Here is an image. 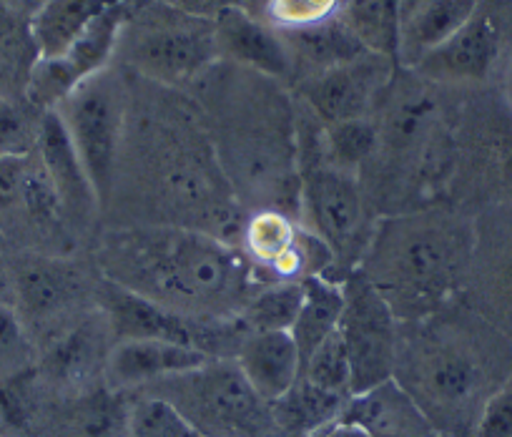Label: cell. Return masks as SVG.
<instances>
[{
  "instance_id": "cell-13",
  "label": "cell",
  "mask_w": 512,
  "mask_h": 437,
  "mask_svg": "<svg viewBox=\"0 0 512 437\" xmlns=\"http://www.w3.org/2000/svg\"><path fill=\"white\" fill-rule=\"evenodd\" d=\"M116 337L98 307L38 352L33 382L43 397H76L106 385V362Z\"/></svg>"
},
{
  "instance_id": "cell-26",
  "label": "cell",
  "mask_w": 512,
  "mask_h": 437,
  "mask_svg": "<svg viewBox=\"0 0 512 437\" xmlns=\"http://www.w3.org/2000/svg\"><path fill=\"white\" fill-rule=\"evenodd\" d=\"M402 0H342L339 21L364 51L397 61Z\"/></svg>"
},
{
  "instance_id": "cell-15",
  "label": "cell",
  "mask_w": 512,
  "mask_h": 437,
  "mask_svg": "<svg viewBox=\"0 0 512 437\" xmlns=\"http://www.w3.org/2000/svg\"><path fill=\"white\" fill-rule=\"evenodd\" d=\"M395 73L397 61L377 53H364L302 81L299 93L309 114L317 116L324 126L372 119Z\"/></svg>"
},
{
  "instance_id": "cell-41",
  "label": "cell",
  "mask_w": 512,
  "mask_h": 437,
  "mask_svg": "<svg viewBox=\"0 0 512 437\" xmlns=\"http://www.w3.org/2000/svg\"><path fill=\"white\" fill-rule=\"evenodd\" d=\"M6 247H8V242H6V239H3V234H0V254L6 252Z\"/></svg>"
},
{
  "instance_id": "cell-29",
  "label": "cell",
  "mask_w": 512,
  "mask_h": 437,
  "mask_svg": "<svg viewBox=\"0 0 512 437\" xmlns=\"http://www.w3.org/2000/svg\"><path fill=\"white\" fill-rule=\"evenodd\" d=\"M324 154L339 169L359 176L377 149V124L374 119H354L342 124H322Z\"/></svg>"
},
{
  "instance_id": "cell-25",
  "label": "cell",
  "mask_w": 512,
  "mask_h": 437,
  "mask_svg": "<svg viewBox=\"0 0 512 437\" xmlns=\"http://www.w3.org/2000/svg\"><path fill=\"white\" fill-rule=\"evenodd\" d=\"M349 400L324 392L299 377L297 385L272 402V415L282 437H309L337 420Z\"/></svg>"
},
{
  "instance_id": "cell-11",
  "label": "cell",
  "mask_w": 512,
  "mask_h": 437,
  "mask_svg": "<svg viewBox=\"0 0 512 437\" xmlns=\"http://www.w3.org/2000/svg\"><path fill=\"white\" fill-rule=\"evenodd\" d=\"M56 111L91 176L101 209L106 211L126 134L128 98L123 81L106 68L83 81Z\"/></svg>"
},
{
  "instance_id": "cell-7",
  "label": "cell",
  "mask_w": 512,
  "mask_h": 437,
  "mask_svg": "<svg viewBox=\"0 0 512 437\" xmlns=\"http://www.w3.org/2000/svg\"><path fill=\"white\" fill-rule=\"evenodd\" d=\"M116 56L146 81L186 86L219 63L214 21L144 0L128 11Z\"/></svg>"
},
{
  "instance_id": "cell-5",
  "label": "cell",
  "mask_w": 512,
  "mask_h": 437,
  "mask_svg": "<svg viewBox=\"0 0 512 437\" xmlns=\"http://www.w3.org/2000/svg\"><path fill=\"white\" fill-rule=\"evenodd\" d=\"M475 219L452 204L379 216L359 272L395 317L417 322L465 297Z\"/></svg>"
},
{
  "instance_id": "cell-21",
  "label": "cell",
  "mask_w": 512,
  "mask_h": 437,
  "mask_svg": "<svg viewBox=\"0 0 512 437\" xmlns=\"http://www.w3.org/2000/svg\"><path fill=\"white\" fill-rule=\"evenodd\" d=\"M339 417L372 437H442L395 380L352 395Z\"/></svg>"
},
{
  "instance_id": "cell-28",
  "label": "cell",
  "mask_w": 512,
  "mask_h": 437,
  "mask_svg": "<svg viewBox=\"0 0 512 437\" xmlns=\"http://www.w3.org/2000/svg\"><path fill=\"white\" fill-rule=\"evenodd\" d=\"M304 279H287V282H272L251 297L244 312L239 314L241 322L251 332H292L294 319L302 307Z\"/></svg>"
},
{
  "instance_id": "cell-23",
  "label": "cell",
  "mask_w": 512,
  "mask_h": 437,
  "mask_svg": "<svg viewBox=\"0 0 512 437\" xmlns=\"http://www.w3.org/2000/svg\"><path fill=\"white\" fill-rule=\"evenodd\" d=\"M121 0H46L28 21L38 58H58Z\"/></svg>"
},
{
  "instance_id": "cell-9",
  "label": "cell",
  "mask_w": 512,
  "mask_h": 437,
  "mask_svg": "<svg viewBox=\"0 0 512 437\" xmlns=\"http://www.w3.org/2000/svg\"><path fill=\"white\" fill-rule=\"evenodd\" d=\"M6 267L11 274V304L38 352L98 309L101 272L93 262L21 252Z\"/></svg>"
},
{
  "instance_id": "cell-34",
  "label": "cell",
  "mask_w": 512,
  "mask_h": 437,
  "mask_svg": "<svg viewBox=\"0 0 512 437\" xmlns=\"http://www.w3.org/2000/svg\"><path fill=\"white\" fill-rule=\"evenodd\" d=\"M267 23L279 33L309 31L339 18L342 0H267Z\"/></svg>"
},
{
  "instance_id": "cell-1",
  "label": "cell",
  "mask_w": 512,
  "mask_h": 437,
  "mask_svg": "<svg viewBox=\"0 0 512 437\" xmlns=\"http://www.w3.org/2000/svg\"><path fill=\"white\" fill-rule=\"evenodd\" d=\"M103 279L191 322L234 319L269 282L239 244L169 224H113L91 244Z\"/></svg>"
},
{
  "instance_id": "cell-17",
  "label": "cell",
  "mask_w": 512,
  "mask_h": 437,
  "mask_svg": "<svg viewBox=\"0 0 512 437\" xmlns=\"http://www.w3.org/2000/svg\"><path fill=\"white\" fill-rule=\"evenodd\" d=\"M214 33L219 61L254 71L272 81L294 78L292 53L282 33L251 16L244 6L221 11L214 18Z\"/></svg>"
},
{
  "instance_id": "cell-22",
  "label": "cell",
  "mask_w": 512,
  "mask_h": 437,
  "mask_svg": "<svg viewBox=\"0 0 512 437\" xmlns=\"http://www.w3.org/2000/svg\"><path fill=\"white\" fill-rule=\"evenodd\" d=\"M236 365L269 405L287 395L302 375V355L292 332H251L236 355Z\"/></svg>"
},
{
  "instance_id": "cell-10",
  "label": "cell",
  "mask_w": 512,
  "mask_h": 437,
  "mask_svg": "<svg viewBox=\"0 0 512 437\" xmlns=\"http://www.w3.org/2000/svg\"><path fill=\"white\" fill-rule=\"evenodd\" d=\"M0 234L21 252L76 257L81 247L36 151L0 159Z\"/></svg>"
},
{
  "instance_id": "cell-27",
  "label": "cell",
  "mask_w": 512,
  "mask_h": 437,
  "mask_svg": "<svg viewBox=\"0 0 512 437\" xmlns=\"http://www.w3.org/2000/svg\"><path fill=\"white\" fill-rule=\"evenodd\" d=\"M36 61L38 53L28 23L0 3V98L26 96Z\"/></svg>"
},
{
  "instance_id": "cell-37",
  "label": "cell",
  "mask_w": 512,
  "mask_h": 437,
  "mask_svg": "<svg viewBox=\"0 0 512 437\" xmlns=\"http://www.w3.org/2000/svg\"><path fill=\"white\" fill-rule=\"evenodd\" d=\"M309 437H372V435H369L367 430H362L359 425H354V422L344 420V417H337V420L324 425L322 430H317Z\"/></svg>"
},
{
  "instance_id": "cell-6",
  "label": "cell",
  "mask_w": 512,
  "mask_h": 437,
  "mask_svg": "<svg viewBox=\"0 0 512 437\" xmlns=\"http://www.w3.org/2000/svg\"><path fill=\"white\" fill-rule=\"evenodd\" d=\"M297 144L299 222L332 252V277L342 282L362 262L377 214L369 206L359 176L334 166L324 154L322 121L317 119V126L302 124L297 114Z\"/></svg>"
},
{
  "instance_id": "cell-24",
  "label": "cell",
  "mask_w": 512,
  "mask_h": 437,
  "mask_svg": "<svg viewBox=\"0 0 512 437\" xmlns=\"http://www.w3.org/2000/svg\"><path fill=\"white\" fill-rule=\"evenodd\" d=\"M344 309L342 282L327 277V274H312L304 277L302 307L294 319L292 337L299 347L302 362L322 345L324 340L339 330V319Z\"/></svg>"
},
{
  "instance_id": "cell-19",
  "label": "cell",
  "mask_w": 512,
  "mask_h": 437,
  "mask_svg": "<svg viewBox=\"0 0 512 437\" xmlns=\"http://www.w3.org/2000/svg\"><path fill=\"white\" fill-rule=\"evenodd\" d=\"M211 360L189 345L166 340H121L106 362V387L116 392H141L154 382L194 370Z\"/></svg>"
},
{
  "instance_id": "cell-32",
  "label": "cell",
  "mask_w": 512,
  "mask_h": 437,
  "mask_svg": "<svg viewBox=\"0 0 512 437\" xmlns=\"http://www.w3.org/2000/svg\"><path fill=\"white\" fill-rule=\"evenodd\" d=\"M43 114L26 96L0 98V159L36 151Z\"/></svg>"
},
{
  "instance_id": "cell-35",
  "label": "cell",
  "mask_w": 512,
  "mask_h": 437,
  "mask_svg": "<svg viewBox=\"0 0 512 437\" xmlns=\"http://www.w3.org/2000/svg\"><path fill=\"white\" fill-rule=\"evenodd\" d=\"M159 3L176 8V11L189 13V16H199V18H209V21H214L221 11L241 6L244 0H159Z\"/></svg>"
},
{
  "instance_id": "cell-18",
  "label": "cell",
  "mask_w": 512,
  "mask_h": 437,
  "mask_svg": "<svg viewBox=\"0 0 512 437\" xmlns=\"http://www.w3.org/2000/svg\"><path fill=\"white\" fill-rule=\"evenodd\" d=\"M497 56H500V26L490 13L477 11L455 36L427 53L410 71L422 81L477 83L490 76Z\"/></svg>"
},
{
  "instance_id": "cell-20",
  "label": "cell",
  "mask_w": 512,
  "mask_h": 437,
  "mask_svg": "<svg viewBox=\"0 0 512 437\" xmlns=\"http://www.w3.org/2000/svg\"><path fill=\"white\" fill-rule=\"evenodd\" d=\"M477 13V0H402L397 61L415 68Z\"/></svg>"
},
{
  "instance_id": "cell-14",
  "label": "cell",
  "mask_w": 512,
  "mask_h": 437,
  "mask_svg": "<svg viewBox=\"0 0 512 437\" xmlns=\"http://www.w3.org/2000/svg\"><path fill=\"white\" fill-rule=\"evenodd\" d=\"M465 302L512 340V204H492L475 216Z\"/></svg>"
},
{
  "instance_id": "cell-16",
  "label": "cell",
  "mask_w": 512,
  "mask_h": 437,
  "mask_svg": "<svg viewBox=\"0 0 512 437\" xmlns=\"http://www.w3.org/2000/svg\"><path fill=\"white\" fill-rule=\"evenodd\" d=\"M36 154L46 169L48 179H51L53 189H56L58 199H61L63 214H66L78 242L91 239L93 244L96 234L101 232L98 229V222L103 216L101 201H98L91 176L78 159L76 146H73L58 111L43 114Z\"/></svg>"
},
{
  "instance_id": "cell-31",
  "label": "cell",
  "mask_w": 512,
  "mask_h": 437,
  "mask_svg": "<svg viewBox=\"0 0 512 437\" xmlns=\"http://www.w3.org/2000/svg\"><path fill=\"white\" fill-rule=\"evenodd\" d=\"M126 437H199V432L161 397L128 392Z\"/></svg>"
},
{
  "instance_id": "cell-3",
  "label": "cell",
  "mask_w": 512,
  "mask_h": 437,
  "mask_svg": "<svg viewBox=\"0 0 512 437\" xmlns=\"http://www.w3.org/2000/svg\"><path fill=\"white\" fill-rule=\"evenodd\" d=\"M116 224H169L216 234L236 244L244 216L216 159L209 131L149 124L139 141L123 134L116 181L103 214ZM113 227V224H111Z\"/></svg>"
},
{
  "instance_id": "cell-4",
  "label": "cell",
  "mask_w": 512,
  "mask_h": 437,
  "mask_svg": "<svg viewBox=\"0 0 512 437\" xmlns=\"http://www.w3.org/2000/svg\"><path fill=\"white\" fill-rule=\"evenodd\" d=\"M209 139L241 211L299 216L297 114L277 81L236 66L206 91Z\"/></svg>"
},
{
  "instance_id": "cell-36",
  "label": "cell",
  "mask_w": 512,
  "mask_h": 437,
  "mask_svg": "<svg viewBox=\"0 0 512 437\" xmlns=\"http://www.w3.org/2000/svg\"><path fill=\"white\" fill-rule=\"evenodd\" d=\"M495 169V184L497 189L502 191V201H497V204H512V146H505V149L497 154Z\"/></svg>"
},
{
  "instance_id": "cell-2",
  "label": "cell",
  "mask_w": 512,
  "mask_h": 437,
  "mask_svg": "<svg viewBox=\"0 0 512 437\" xmlns=\"http://www.w3.org/2000/svg\"><path fill=\"white\" fill-rule=\"evenodd\" d=\"M512 375V340L465 297L417 322H400L392 380L442 437H475L492 397Z\"/></svg>"
},
{
  "instance_id": "cell-40",
  "label": "cell",
  "mask_w": 512,
  "mask_h": 437,
  "mask_svg": "<svg viewBox=\"0 0 512 437\" xmlns=\"http://www.w3.org/2000/svg\"><path fill=\"white\" fill-rule=\"evenodd\" d=\"M8 422H6V402H3V385H0V432L6 430Z\"/></svg>"
},
{
  "instance_id": "cell-30",
  "label": "cell",
  "mask_w": 512,
  "mask_h": 437,
  "mask_svg": "<svg viewBox=\"0 0 512 437\" xmlns=\"http://www.w3.org/2000/svg\"><path fill=\"white\" fill-rule=\"evenodd\" d=\"M38 365V347L11 302H0V385L31 375Z\"/></svg>"
},
{
  "instance_id": "cell-8",
  "label": "cell",
  "mask_w": 512,
  "mask_h": 437,
  "mask_svg": "<svg viewBox=\"0 0 512 437\" xmlns=\"http://www.w3.org/2000/svg\"><path fill=\"white\" fill-rule=\"evenodd\" d=\"M141 392L169 402L199 437H282L272 405L256 395L236 360H206Z\"/></svg>"
},
{
  "instance_id": "cell-38",
  "label": "cell",
  "mask_w": 512,
  "mask_h": 437,
  "mask_svg": "<svg viewBox=\"0 0 512 437\" xmlns=\"http://www.w3.org/2000/svg\"><path fill=\"white\" fill-rule=\"evenodd\" d=\"M0 3H3L13 16L23 18V21L28 23L33 16H36V11L46 3V0H0Z\"/></svg>"
},
{
  "instance_id": "cell-12",
  "label": "cell",
  "mask_w": 512,
  "mask_h": 437,
  "mask_svg": "<svg viewBox=\"0 0 512 437\" xmlns=\"http://www.w3.org/2000/svg\"><path fill=\"white\" fill-rule=\"evenodd\" d=\"M344 309L339 337L352 367V395L395 377L400 319L359 269L342 279Z\"/></svg>"
},
{
  "instance_id": "cell-39",
  "label": "cell",
  "mask_w": 512,
  "mask_h": 437,
  "mask_svg": "<svg viewBox=\"0 0 512 437\" xmlns=\"http://www.w3.org/2000/svg\"><path fill=\"white\" fill-rule=\"evenodd\" d=\"M505 98L512 108V53H510V61H507V71H505Z\"/></svg>"
},
{
  "instance_id": "cell-33",
  "label": "cell",
  "mask_w": 512,
  "mask_h": 437,
  "mask_svg": "<svg viewBox=\"0 0 512 437\" xmlns=\"http://www.w3.org/2000/svg\"><path fill=\"white\" fill-rule=\"evenodd\" d=\"M299 377L307 380L309 385L319 387V390L344 397V400L352 397V367H349V357L339 330L302 362V375Z\"/></svg>"
}]
</instances>
